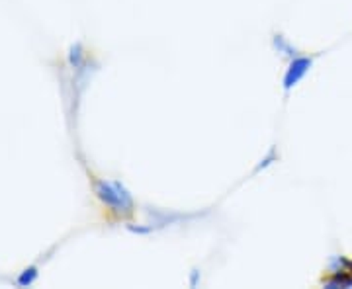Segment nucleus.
<instances>
[{
  "label": "nucleus",
  "mask_w": 352,
  "mask_h": 289,
  "mask_svg": "<svg viewBox=\"0 0 352 289\" xmlns=\"http://www.w3.org/2000/svg\"><path fill=\"white\" fill-rule=\"evenodd\" d=\"M311 67V59H296L294 63L289 65L288 69V75H286V80H284V86L286 90H289L300 78H302L305 73H307V69Z\"/></svg>",
  "instance_id": "1"
}]
</instances>
